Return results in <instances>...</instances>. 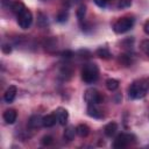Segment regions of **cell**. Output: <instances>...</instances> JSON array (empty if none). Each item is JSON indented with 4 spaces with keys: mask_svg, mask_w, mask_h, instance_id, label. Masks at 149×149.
I'll list each match as a JSON object with an SVG mask.
<instances>
[{
    "mask_svg": "<svg viewBox=\"0 0 149 149\" xmlns=\"http://www.w3.org/2000/svg\"><path fill=\"white\" fill-rule=\"evenodd\" d=\"M17 24L22 29H28L33 22V14L28 8H24L22 12H20L17 15Z\"/></svg>",
    "mask_w": 149,
    "mask_h": 149,
    "instance_id": "5",
    "label": "cell"
},
{
    "mask_svg": "<svg viewBox=\"0 0 149 149\" xmlns=\"http://www.w3.org/2000/svg\"><path fill=\"white\" fill-rule=\"evenodd\" d=\"M99 77V69L94 63H87L81 69V79L86 84L94 83Z\"/></svg>",
    "mask_w": 149,
    "mask_h": 149,
    "instance_id": "2",
    "label": "cell"
},
{
    "mask_svg": "<svg viewBox=\"0 0 149 149\" xmlns=\"http://www.w3.org/2000/svg\"><path fill=\"white\" fill-rule=\"evenodd\" d=\"M116 130H118V125H116L115 122H109V123H107V125L105 126V128H104V133H105V135L108 136V137H112V136L116 133Z\"/></svg>",
    "mask_w": 149,
    "mask_h": 149,
    "instance_id": "12",
    "label": "cell"
},
{
    "mask_svg": "<svg viewBox=\"0 0 149 149\" xmlns=\"http://www.w3.org/2000/svg\"><path fill=\"white\" fill-rule=\"evenodd\" d=\"M134 26V19L130 16H125L119 19L114 24H113V30L116 34H123L128 30H130Z\"/></svg>",
    "mask_w": 149,
    "mask_h": 149,
    "instance_id": "3",
    "label": "cell"
},
{
    "mask_svg": "<svg viewBox=\"0 0 149 149\" xmlns=\"http://www.w3.org/2000/svg\"><path fill=\"white\" fill-rule=\"evenodd\" d=\"M97 55L100 57V58H104V59H108L111 57V52L108 51L107 48H99L97 50Z\"/></svg>",
    "mask_w": 149,
    "mask_h": 149,
    "instance_id": "18",
    "label": "cell"
},
{
    "mask_svg": "<svg viewBox=\"0 0 149 149\" xmlns=\"http://www.w3.org/2000/svg\"><path fill=\"white\" fill-rule=\"evenodd\" d=\"M141 48H142L143 52L149 57V40L143 41V42H142V44H141Z\"/></svg>",
    "mask_w": 149,
    "mask_h": 149,
    "instance_id": "21",
    "label": "cell"
},
{
    "mask_svg": "<svg viewBox=\"0 0 149 149\" xmlns=\"http://www.w3.org/2000/svg\"><path fill=\"white\" fill-rule=\"evenodd\" d=\"M93 1H94L99 7H101V8L105 7V6L107 5V2H108V0H93Z\"/></svg>",
    "mask_w": 149,
    "mask_h": 149,
    "instance_id": "25",
    "label": "cell"
},
{
    "mask_svg": "<svg viewBox=\"0 0 149 149\" xmlns=\"http://www.w3.org/2000/svg\"><path fill=\"white\" fill-rule=\"evenodd\" d=\"M143 30H144V33H146L147 35H149V20L144 23V26H143Z\"/></svg>",
    "mask_w": 149,
    "mask_h": 149,
    "instance_id": "27",
    "label": "cell"
},
{
    "mask_svg": "<svg viewBox=\"0 0 149 149\" xmlns=\"http://www.w3.org/2000/svg\"><path fill=\"white\" fill-rule=\"evenodd\" d=\"M84 99L87 102V105H98L102 101L101 94L95 88H88L84 94Z\"/></svg>",
    "mask_w": 149,
    "mask_h": 149,
    "instance_id": "6",
    "label": "cell"
},
{
    "mask_svg": "<svg viewBox=\"0 0 149 149\" xmlns=\"http://www.w3.org/2000/svg\"><path fill=\"white\" fill-rule=\"evenodd\" d=\"M133 142H135V136L133 134H128V133H121L119 134L114 142H113V148L116 149H121V148H126L129 144H132Z\"/></svg>",
    "mask_w": 149,
    "mask_h": 149,
    "instance_id": "4",
    "label": "cell"
},
{
    "mask_svg": "<svg viewBox=\"0 0 149 149\" xmlns=\"http://www.w3.org/2000/svg\"><path fill=\"white\" fill-rule=\"evenodd\" d=\"M132 5V0H119L118 8H127Z\"/></svg>",
    "mask_w": 149,
    "mask_h": 149,
    "instance_id": "20",
    "label": "cell"
},
{
    "mask_svg": "<svg viewBox=\"0 0 149 149\" xmlns=\"http://www.w3.org/2000/svg\"><path fill=\"white\" fill-rule=\"evenodd\" d=\"M106 87L109 91H115L119 87V80L114 79V78H109L106 80Z\"/></svg>",
    "mask_w": 149,
    "mask_h": 149,
    "instance_id": "17",
    "label": "cell"
},
{
    "mask_svg": "<svg viewBox=\"0 0 149 149\" xmlns=\"http://www.w3.org/2000/svg\"><path fill=\"white\" fill-rule=\"evenodd\" d=\"M74 134H77V133H76V128L72 127V126H69V127L64 130V139L68 140V141H71V140H73Z\"/></svg>",
    "mask_w": 149,
    "mask_h": 149,
    "instance_id": "16",
    "label": "cell"
},
{
    "mask_svg": "<svg viewBox=\"0 0 149 149\" xmlns=\"http://www.w3.org/2000/svg\"><path fill=\"white\" fill-rule=\"evenodd\" d=\"M2 118H3V120H5V122H6V123H8V125H13V123L16 121L17 113H16V111H15V109L9 108V109H6V111L3 112Z\"/></svg>",
    "mask_w": 149,
    "mask_h": 149,
    "instance_id": "8",
    "label": "cell"
},
{
    "mask_svg": "<svg viewBox=\"0 0 149 149\" xmlns=\"http://www.w3.org/2000/svg\"><path fill=\"white\" fill-rule=\"evenodd\" d=\"M26 8V6H24V3L22 2V1H15V2H13L12 3V12L13 13H15L16 15L20 13V12H22L23 9Z\"/></svg>",
    "mask_w": 149,
    "mask_h": 149,
    "instance_id": "15",
    "label": "cell"
},
{
    "mask_svg": "<svg viewBox=\"0 0 149 149\" xmlns=\"http://www.w3.org/2000/svg\"><path fill=\"white\" fill-rule=\"evenodd\" d=\"M16 92H17L16 86H14V85L8 86L7 90H6L5 93H3V100H5L6 102H8V104L12 102V101L15 99V97H16Z\"/></svg>",
    "mask_w": 149,
    "mask_h": 149,
    "instance_id": "9",
    "label": "cell"
},
{
    "mask_svg": "<svg viewBox=\"0 0 149 149\" xmlns=\"http://www.w3.org/2000/svg\"><path fill=\"white\" fill-rule=\"evenodd\" d=\"M66 17H68V13H66L65 10H63L62 13H59V14L57 15V20H58L59 22H64V21H66Z\"/></svg>",
    "mask_w": 149,
    "mask_h": 149,
    "instance_id": "22",
    "label": "cell"
},
{
    "mask_svg": "<svg viewBox=\"0 0 149 149\" xmlns=\"http://www.w3.org/2000/svg\"><path fill=\"white\" fill-rule=\"evenodd\" d=\"M120 62H122L123 64H126V65H129L132 62H130V59H129V57H127V55H121L120 56Z\"/></svg>",
    "mask_w": 149,
    "mask_h": 149,
    "instance_id": "23",
    "label": "cell"
},
{
    "mask_svg": "<svg viewBox=\"0 0 149 149\" xmlns=\"http://www.w3.org/2000/svg\"><path fill=\"white\" fill-rule=\"evenodd\" d=\"M51 143H52V137H51V136H44V137L42 139V144L49 146V144H51Z\"/></svg>",
    "mask_w": 149,
    "mask_h": 149,
    "instance_id": "24",
    "label": "cell"
},
{
    "mask_svg": "<svg viewBox=\"0 0 149 149\" xmlns=\"http://www.w3.org/2000/svg\"><path fill=\"white\" fill-rule=\"evenodd\" d=\"M149 90V78H141L134 80L128 87V94L132 99L143 98Z\"/></svg>",
    "mask_w": 149,
    "mask_h": 149,
    "instance_id": "1",
    "label": "cell"
},
{
    "mask_svg": "<svg viewBox=\"0 0 149 149\" xmlns=\"http://www.w3.org/2000/svg\"><path fill=\"white\" fill-rule=\"evenodd\" d=\"M42 116L41 115H38V114H35V115H33V116H30L29 118V120H28V126L30 127V128H40L41 126H43V121H42Z\"/></svg>",
    "mask_w": 149,
    "mask_h": 149,
    "instance_id": "10",
    "label": "cell"
},
{
    "mask_svg": "<svg viewBox=\"0 0 149 149\" xmlns=\"http://www.w3.org/2000/svg\"><path fill=\"white\" fill-rule=\"evenodd\" d=\"M54 113H55V115L57 118V122L59 125H62V126H65L66 122H68V119H69L68 111L65 108H63V107H58Z\"/></svg>",
    "mask_w": 149,
    "mask_h": 149,
    "instance_id": "7",
    "label": "cell"
},
{
    "mask_svg": "<svg viewBox=\"0 0 149 149\" xmlns=\"http://www.w3.org/2000/svg\"><path fill=\"white\" fill-rule=\"evenodd\" d=\"M85 12H86V7H85L84 5H81V6L78 8V10H77V16H78L79 21H81V20L84 19V16H85Z\"/></svg>",
    "mask_w": 149,
    "mask_h": 149,
    "instance_id": "19",
    "label": "cell"
},
{
    "mask_svg": "<svg viewBox=\"0 0 149 149\" xmlns=\"http://www.w3.org/2000/svg\"><path fill=\"white\" fill-rule=\"evenodd\" d=\"M42 121H43V127L50 128V127H54V126L56 125V122H57V118H56L55 113H52V114L44 115L43 119H42Z\"/></svg>",
    "mask_w": 149,
    "mask_h": 149,
    "instance_id": "11",
    "label": "cell"
},
{
    "mask_svg": "<svg viewBox=\"0 0 149 149\" xmlns=\"http://www.w3.org/2000/svg\"><path fill=\"white\" fill-rule=\"evenodd\" d=\"M2 51L6 52V54H9V52L12 51L10 45H8V44H3V47H2Z\"/></svg>",
    "mask_w": 149,
    "mask_h": 149,
    "instance_id": "26",
    "label": "cell"
},
{
    "mask_svg": "<svg viewBox=\"0 0 149 149\" xmlns=\"http://www.w3.org/2000/svg\"><path fill=\"white\" fill-rule=\"evenodd\" d=\"M76 133H77V135H79L80 137H86V136L90 134V128H88L87 125L81 123V125H78V126L76 127Z\"/></svg>",
    "mask_w": 149,
    "mask_h": 149,
    "instance_id": "14",
    "label": "cell"
},
{
    "mask_svg": "<svg viewBox=\"0 0 149 149\" xmlns=\"http://www.w3.org/2000/svg\"><path fill=\"white\" fill-rule=\"evenodd\" d=\"M87 114L91 118H94V119H99V118L102 116L100 109L97 108V105H88V107H87Z\"/></svg>",
    "mask_w": 149,
    "mask_h": 149,
    "instance_id": "13",
    "label": "cell"
}]
</instances>
